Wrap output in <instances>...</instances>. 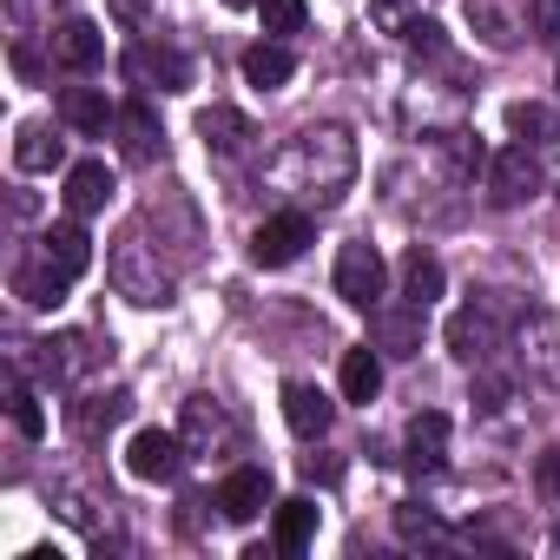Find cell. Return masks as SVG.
I'll use <instances>...</instances> for the list:
<instances>
[{
	"label": "cell",
	"mask_w": 560,
	"mask_h": 560,
	"mask_svg": "<svg viewBox=\"0 0 560 560\" xmlns=\"http://www.w3.org/2000/svg\"><path fill=\"white\" fill-rule=\"evenodd\" d=\"M357 178V139L343 126H311L298 132V145L277 159V185H298L304 198H337L343 185Z\"/></svg>",
	"instance_id": "cell-1"
},
{
	"label": "cell",
	"mask_w": 560,
	"mask_h": 560,
	"mask_svg": "<svg viewBox=\"0 0 560 560\" xmlns=\"http://www.w3.org/2000/svg\"><path fill=\"white\" fill-rule=\"evenodd\" d=\"M106 270H113V284H119V298H132L139 311H152V304H172V270L159 264V250H152V244H145L139 231H126V237L113 244Z\"/></svg>",
	"instance_id": "cell-2"
},
{
	"label": "cell",
	"mask_w": 560,
	"mask_h": 560,
	"mask_svg": "<svg viewBox=\"0 0 560 560\" xmlns=\"http://www.w3.org/2000/svg\"><path fill=\"white\" fill-rule=\"evenodd\" d=\"M514 350H521V376L547 396H560V317L553 311H527L521 330H514Z\"/></svg>",
	"instance_id": "cell-3"
},
{
	"label": "cell",
	"mask_w": 560,
	"mask_h": 560,
	"mask_svg": "<svg viewBox=\"0 0 560 560\" xmlns=\"http://www.w3.org/2000/svg\"><path fill=\"white\" fill-rule=\"evenodd\" d=\"M383 291H389L383 250H376V244H343V250H337V298H343L350 311H376Z\"/></svg>",
	"instance_id": "cell-4"
},
{
	"label": "cell",
	"mask_w": 560,
	"mask_h": 560,
	"mask_svg": "<svg viewBox=\"0 0 560 560\" xmlns=\"http://www.w3.org/2000/svg\"><path fill=\"white\" fill-rule=\"evenodd\" d=\"M119 73L132 86H159V93H185L191 86V60L178 47H152V40H132L126 60H119Z\"/></svg>",
	"instance_id": "cell-5"
},
{
	"label": "cell",
	"mask_w": 560,
	"mask_h": 560,
	"mask_svg": "<svg viewBox=\"0 0 560 560\" xmlns=\"http://www.w3.org/2000/svg\"><path fill=\"white\" fill-rule=\"evenodd\" d=\"M540 185H547V172H540L534 145H508V152L488 159V198H494L501 211H508V205H527Z\"/></svg>",
	"instance_id": "cell-6"
},
{
	"label": "cell",
	"mask_w": 560,
	"mask_h": 560,
	"mask_svg": "<svg viewBox=\"0 0 560 560\" xmlns=\"http://www.w3.org/2000/svg\"><path fill=\"white\" fill-rule=\"evenodd\" d=\"M311 218L304 211H277V218H264L257 224V237H250V257L264 264V270H284V264H298L304 250H311Z\"/></svg>",
	"instance_id": "cell-7"
},
{
	"label": "cell",
	"mask_w": 560,
	"mask_h": 560,
	"mask_svg": "<svg viewBox=\"0 0 560 560\" xmlns=\"http://www.w3.org/2000/svg\"><path fill=\"white\" fill-rule=\"evenodd\" d=\"M494 350H501V324H494L488 304H468V311L448 317V357L455 363H488Z\"/></svg>",
	"instance_id": "cell-8"
},
{
	"label": "cell",
	"mask_w": 560,
	"mask_h": 560,
	"mask_svg": "<svg viewBox=\"0 0 560 560\" xmlns=\"http://www.w3.org/2000/svg\"><path fill=\"white\" fill-rule=\"evenodd\" d=\"M178 435H185V448H198V455H211V448H237V422H231V409H224L218 396H191Z\"/></svg>",
	"instance_id": "cell-9"
},
{
	"label": "cell",
	"mask_w": 560,
	"mask_h": 560,
	"mask_svg": "<svg viewBox=\"0 0 560 560\" xmlns=\"http://www.w3.org/2000/svg\"><path fill=\"white\" fill-rule=\"evenodd\" d=\"M178 442H185V435L139 429V435L126 442V475H132V481H172V475H178V462H185V455H178Z\"/></svg>",
	"instance_id": "cell-10"
},
{
	"label": "cell",
	"mask_w": 560,
	"mask_h": 560,
	"mask_svg": "<svg viewBox=\"0 0 560 560\" xmlns=\"http://www.w3.org/2000/svg\"><path fill=\"white\" fill-rule=\"evenodd\" d=\"M370 330H376L383 357H416L422 350V304H376Z\"/></svg>",
	"instance_id": "cell-11"
},
{
	"label": "cell",
	"mask_w": 560,
	"mask_h": 560,
	"mask_svg": "<svg viewBox=\"0 0 560 560\" xmlns=\"http://www.w3.org/2000/svg\"><path fill=\"white\" fill-rule=\"evenodd\" d=\"M218 508H224V521H257L264 508H270V475L264 468H231L224 481H218Z\"/></svg>",
	"instance_id": "cell-12"
},
{
	"label": "cell",
	"mask_w": 560,
	"mask_h": 560,
	"mask_svg": "<svg viewBox=\"0 0 560 560\" xmlns=\"http://www.w3.org/2000/svg\"><path fill=\"white\" fill-rule=\"evenodd\" d=\"M198 139H205V152H218V159H244L257 132H250L244 113H231V106H205V113H198Z\"/></svg>",
	"instance_id": "cell-13"
},
{
	"label": "cell",
	"mask_w": 560,
	"mask_h": 560,
	"mask_svg": "<svg viewBox=\"0 0 560 560\" xmlns=\"http://www.w3.org/2000/svg\"><path fill=\"white\" fill-rule=\"evenodd\" d=\"M67 291H73V277H67L60 264H47V257H27V264L14 270V298L34 304V311H54Z\"/></svg>",
	"instance_id": "cell-14"
},
{
	"label": "cell",
	"mask_w": 560,
	"mask_h": 560,
	"mask_svg": "<svg viewBox=\"0 0 560 560\" xmlns=\"http://www.w3.org/2000/svg\"><path fill=\"white\" fill-rule=\"evenodd\" d=\"M54 60H60L67 73H93V67L106 60V34H100L93 21H60V34H54Z\"/></svg>",
	"instance_id": "cell-15"
},
{
	"label": "cell",
	"mask_w": 560,
	"mask_h": 560,
	"mask_svg": "<svg viewBox=\"0 0 560 560\" xmlns=\"http://www.w3.org/2000/svg\"><path fill=\"white\" fill-rule=\"evenodd\" d=\"M113 126H119V152H126L132 165H152V159L165 152V132H159L152 106H139V100H132V106H119V119H113Z\"/></svg>",
	"instance_id": "cell-16"
},
{
	"label": "cell",
	"mask_w": 560,
	"mask_h": 560,
	"mask_svg": "<svg viewBox=\"0 0 560 560\" xmlns=\"http://www.w3.org/2000/svg\"><path fill=\"white\" fill-rule=\"evenodd\" d=\"M284 422H291L304 442H317V435H330L337 409H330V396H324V389H311V383H291V389H284Z\"/></svg>",
	"instance_id": "cell-17"
},
{
	"label": "cell",
	"mask_w": 560,
	"mask_h": 560,
	"mask_svg": "<svg viewBox=\"0 0 560 560\" xmlns=\"http://www.w3.org/2000/svg\"><path fill=\"white\" fill-rule=\"evenodd\" d=\"M291 73H298V60H291V47H284V40H257V47L244 54V80H250L257 93L291 86Z\"/></svg>",
	"instance_id": "cell-18"
},
{
	"label": "cell",
	"mask_w": 560,
	"mask_h": 560,
	"mask_svg": "<svg viewBox=\"0 0 560 560\" xmlns=\"http://www.w3.org/2000/svg\"><path fill=\"white\" fill-rule=\"evenodd\" d=\"M106 198H113V172H106L100 159H86V165H73V172H67V211H73V218L106 211Z\"/></svg>",
	"instance_id": "cell-19"
},
{
	"label": "cell",
	"mask_w": 560,
	"mask_h": 560,
	"mask_svg": "<svg viewBox=\"0 0 560 560\" xmlns=\"http://www.w3.org/2000/svg\"><path fill=\"white\" fill-rule=\"evenodd\" d=\"M442 462H448V416L442 409L409 416V468H442Z\"/></svg>",
	"instance_id": "cell-20"
},
{
	"label": "cell",
	"mask_w": 560,
	"mask_h": 560,
	"mask_svg": "<svg viewBox=\"0 0 560 560\" xmlns=\"http://www.w3.org/2000/svg\"><path fill=\"white\" fill-rule=\"evenodd\" d=\"M60 119H67L73 132H106L119 113L106 106V93H100V86H60Z\"/></svg>",
	"instance_id": "cell-21"
},
{
	"label": "cell",
	"mask_w": 560,
	"mask_h": 560,
	"mask_svg": "<svg viewBox=\"0 0 560 560\" xmlns=\"http://www.w3.org/2000/svg\"><path fill=\"white\" fill-rule=\"evenodd\" d=\"M40 257L60 264L67 277H86V264H93V237H86L80 224H54V231L40 237Z\"/></svg>",
	"instance_id": "cell-22"
},
{
	"label": "cell",
	"mask_w": 560,
	"mask_h": 560,
	"mask_svg": "<svg viewBox=\"0 0 560 560\" xmlns=\"http://www.w3.org/2000/svg\"><path fill=\"white\" fill-rule=\"evenodd\" d=\"M468 21H475V34H481L488 47H514V40L527 34V21L508 8V0H468Z\"/></svg>",
	"instance_id": "cell-23"
},
{
	"label": "cell",
	"mask_w": 560,
	"mask_h": 560,
	"mask_svg": "<svg viewBox=\"0 0 560 560\" xmlns=\"http://www.w3.org/2000/svg\"><path fill=\"white\" fill-rule=\"evenodd\" d=\"M442 291H448V277H442V264H435V257H429V250H422V244H416V250H409V257H402V298H409V304H422V311H429V304H435V298H442Z\"/></svg>",
	"instance_id": "cell-24"
},
{
	"label": "cell",
	"mask_w": 560,
	"mask_h": 560,
	"mask_svg": "<svg viewBox=\"0 0 560 560\" xmlns=\"http://www.w3.org/2000/svg\"><path fill=\"white\" fill-rule=\"evenodd\" d=\"M383 389V357L363 343V350H343V402H376Z\"/></svg>",
	"instance_id": "cell-25"
},
{
	"label": "cell",
	"mask_w": 560,
	"mask_h": 560,
	"mask_svg": "<svg viewBox=\"0 0 560 560\" xmlns=\"http://www.w3.org/2000/svg\"><path fill=\"white\" fill-rule=\"evenodd\" d=\"M126 416H132V396H126V389H106V396H86V402H73V429H80V435L119 429Z\"/></svg>",
	"instance_id": "cell-26"
},
{
	"label": "cell",
	"mask_w": 560,
	"mask_h": 560,
	"mask_svg": "<svg viewBox=\"0 0 560 560\" xmlns=\"http://www.w3.org/2000/svg\"><path fill=\"white\" fill-rule=\"evenodd\" d=\"M317 540V501H284V508H277V547H284V553H304Z\"/></svg>",
	"instance_id": "cell-27"
},
{
	"label": "cell",
	"mask_w": 560,
	"mask_h": 560,
	"mask_svg": "<svg viewBox=\"0 0 560 560\" xmlns=\"http://www.w3.org/2000/svg\"><path fill=\"white\" fill-rule=\"evenodd\" d=\"M508 132H514L521 145H547V139L560 132V119H553V106H540V100H514V106H508Z\"/></svg>",
	"instance_id": "cell-28"
},
{
	"label": "cell",
	"mask_w": 560,
	"mask_h": 560,
	"mask_svg": "<svg viewBox=\"0 0 560 560\" xmlns=\"http://www.w3.org/2000/svg\"><path fill=\"white\" fill-rule=\"evenodd\" d=\"M14 165H21V172H54V165H60V139L27 119V126L14 132Z\"/></svg>",
	"instance_id": "cell-29"
},
{
	"label": "cell",
	"mask_w": 560,
	"mask_h": 560,
	"mask_svg": "<svg viewBox=\"0 0 560 560\" xmlns=\"http://www.w3.org/2000/svg\"><path fill=\"white\" fill-rule=\"evenodd\" d=\"M8 416H14V429H21L27 442L47 435V409H40V396H34L27 383H8Z\"/></svg>",
	"instance_id": "cell-30"
},
{
	"label": "cell",
	"mask_w": 560,
	"mask_h": 560,
	"mask_svg": "<svg viewBox=\"0 0 560 560\" xmlns=\"http://www.w3.org/2000/svg\"><path fill=\"white\" fill-rule=\"evenodd\" d=\"M416 27V0H370V34H409Z\"/></svg>",
	"instance_id": "cell-31"
},
{
	"label": "cell",
	"mask_w": 560,
	"mask_h": 560,
	"mask_svg": "<svg viewBox=\"0 0 560 560\" xmlns=\"http://www.w3.org/2000/svg\"><path fill=\"white\" fill-rule=\"evenodd\" d=\"M435 145H442V152H448V165H455V178H475V172H481V165H488V152H481V145H475V139H468V132H442V139H435Z\"/></svg>",
	"instance_id": "cell-32"
},
{
	"label": "cell",
	"mask_w": 560,
	"mask_h": 560,
	"mask_svg": "<svg viewBox=\"0 0 560 560\" xmlns=\"http://www.w3.org/2000/svg\"><path fill=\"white\" fill-rule=\"evenodd\" d=\"M396 534H402L409 547H435V540H442V521H435L429 508H396Z\"/></svg>",
	"instance_id": "cell-33"
},
{
	"label": "cell",
	"mask_w": 560,
	"mask_h": 560,
	"mask_svg": "<svg viewBox=\"0 0 560 560\" xmlns=\"http://www.w3.org/2000/svg\"><path fill=\"white\" fill-rule=\"evenodd\" d=\"M86 350H93V337H60V343H47V370L54 376H80L86 370Z\"/></svg>",
	"instance_id": "cell-34"
},
{
	"label": "cell",
	"mask_w": 560,
	"mask_h": 560,
	"mask_svg": "<svg viewBox=\"0 0 560 560\" xmlns=\"http://www.w3.org/2000/svg\"><path fill=\"white\" fill-rule=\"evenodd\" d=\"M264 34H298L304 27V0H257Z\"/></svg>",
	"instance_id": "cell-35"
},
{
	"label": "cell",
	"mask_w": 560,
	"mask_h": 560,
	"mask_svg": "<svg viewBox=\"0 0 560 560\" xmlns=\"http://www.w3.org/2000/svg\"><path fill=\"white\" fill-rule=\"evenodd\" d=\"M527 34L534 40H560V0H527Z\"/></svg>",
	"instance_id": "cell-36"
},
{
	"label": "cell",
	"mask_w": 560,
	"mask_h": 560,
	"mask_svg": "<svg viewBox=\"0 0 560 560\" xmlns=\"http://www.w3.org/2000/svg\"><path fill=\"white\" fill-rule=\"evenodd\" d=\"M534 488H540V494L560 508V448H547V455L534 462Z\"/></svg>",
	"instance_id": "cell-37"
},
{
	"label": "cell",
	"mask_w": 560,
	"mask_h": 560,
	"mask_svg": "<svg viewBox=\"0 0 560 560\" xmlns=\"http://www.w3.org/2000/svg\"><path fill=\"white\" fill-rule=\"evenodd\" d=\"M402 40H409L416 54H442V27H435V21H416V27H409Z\"/></svg>",
	"instance_id": "cell-38"
},
{
	"label": "cell",
	"mask_w": 560,
	"mask_h": 560,
	"mask_svg": "<svg viewBox=\"0 0 560 560\" xmlns=\"http://www.w3.org/2000/svg\"><path fill=\"white\" fill-rule=\"evenodd\" d=\"M501 402H508V383H501V376H481V383H475V409H488V416H494Z\"/></svg>",
	"instance_id": "cell-39"
},
{
	"label": "cell",
	"mask_w": 560,
	"mask_h": 560,
	"mask_svg": "<svg viewBox=\"0 0 560 560\" xmlns=\"http://www.w3.org/2000/svg\"><path fill=\"white\" fill-rule=\"evenodd\" d=\"M14 73H21V80H40V60H34V47H14Z\"/></svg>",
	"instance_id": "cell-40"
},
{
	"label": "cell",
	"mask_w": 560,
	"mask_h": 560,
	"mask_svg": "<svg viewBox=\"0 0 560 560\" xmlns=\"http://www.w3.org/2000/svg\"><path fill=\"white\" fill-rule=\"evenodd\" d=\"M224 8H257V0H224Z\"/></svg>",
	"instance_id": "cell-41"
},
{
	"label": "cell",
	"mask_w": 560,
	"mask_h": 560,
	"mask_svg": "<svg viewBox=\"0 0 560 560\" xmlns=\"http://www.w3.org/2000/svg\"><path fill=\"white\" fill-rule=\"evenodd\" d=\"M553 553H560V527H553Z\"/></svg>",
	"instance_id": "cell-42"
},
{
	"label": "cell",
	"mask_w": 560,
	"mask_h": 560,
	"mask_svg": "<svg viewBox=\"0 0 560 560\" xmlns=\"http://www.w3.org/2000/svg\"><path fill=\"white\" fill-rule=\"evenodd\" d=\"M553 86H560V67H553Z\"/></svg>",
	"instance_id": "cell-43"
}]
</instances>
